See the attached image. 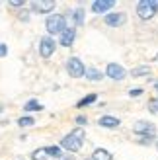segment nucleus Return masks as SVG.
Instances as JSON below:
<instances>
[{
	"instance_id": "nucleus-1",
	"label": "nucleus",
	"mask_w": 158,
	"mask_h": 160,
	"mask_svg": "<svg viewBox=\"0 0 158 160\" xmlns=\"http://www.w3.org/2000/svg\"><path fill=\"white\" fill-rule=\"evenodd\" d=\"M84 131L78 127V129H74V131H70L65 139L61 141V148H65V150H68V152H78V150L82 148V145H84Z\"/></svg>"
},
{
	"instance_id": "nucleus-2",
	"label": "nucleus",
	"mask_w": 158,
	"mask_h": 160,
	"mask_svg": "<svg viewBox=\"0 0 158 160\" xmlns=\"http://www.w3.org/2000/svg\"><path fill=\"white\" fill-rule=\"evenodd\" d=\"M45 29L47 33L53 35V33H62L67 29V18L62 14H51L49 18L45 20Z\"/></svg>"
},
{
	"instance_id": "nucleus-3",
	"label": "nucleus",
	"mask_w": 158,
	"mask_h": 160,
	"mask_svg": "<svg viewBox=\"0 0 158 160\" xmlns=\"http://www.w3.org/2000/svg\"><path fill=\"white\" fill-rule=\"evenodd\" d=\"M158 10V2L156 0H141V2L137 4V16L141 20H152L154 14Z\"/></svg>"
},
{
	"instance_id": "nucleus-4",
	"label": "nucleus",
	"mask_w": 158,
	"mask_h": 160,
	"mask_svg": "<svg viewBox=\"0 0 158 160\" xmlns=\"http://www.w3.org/2000/svg\"><path fill=\"white\" fill-rule=\"evenodd\" d=\"M67 70H68V74L72 78H80V76L86 74V67H84V62L78 57H70L67 61Z\"/></svg>"
},
{
	"instance_id": "nucleus-5",
	"label": "nucleus",
	"mask_w": 158,
	"mask_h": 160,
	"mask_svg": "<svg viewBox=\"0 0 158 160\" xmlns=\"http://www.w3.org/2000/svg\"><path fill=\"white\" fill-rule=\"evenodd\" d=\"M133 133L135 135H141V137H154L156 135V127L152 123H148V121H137L135 125H133Z\"/></svg>"
},
{
	"instance_id": "nucleus-6",
	"label": "nucleus",
	"mask_w": 158,
	"mask_h": 160,
	"mask_svg": "<svg viewBox=\"0 0 158 160\" xmlns=\"http://www.w3.org/2000/svg\"><path fill=\"white\" fill-rule=\"evenodd\" d=\"M55 53V41L49 37V35H45L39 39V55H41L43 59H49L51 55Z\"/></svg>"
},
{
	"instance_id": "nucleus-7",
	"label": "nucleus",
	"mask_w": 158,
	"mask_h": 160,
	"mask_svg": "<svg viewBox=\"0 0 158 160\" xmlns=\"http://www.w3.org/2000/svg\"><path fill=\"white\" fill-rule=\"evenodd\" d=\"M104 22H106V26H109V28H119V26H123V23L127 22V14H125V12H111V14H106Z\"/></svg>"
},
{
	"instance_id": "nucleus-8",
	"label": "nucleus",
	"mask_w": 158,
	"mask_h": 160,
	"mask_svg": "<svg viewBox=\"0 0 158 160\" xmlns=\"http://www.w3.org/2000/svg\"><path fill=\"white\" fill-rule=\"evenodd\" d=\"M29 6L33 10V14H49L55 10V2H51V0H35Z\"/></svg>"
},
{
	"instance_id": "nucleus-9",
	"label": "nucleus",
	"mask_w": 158,
	"mask_h": 160,
	"mask_svg": "<svg viewBox=\"0 0 158 160\" xmlns=\"http://www.w3.org/2000/svg\"><path fill=\"white\" fill-rule=\"evenodd\" d=\"M106 76L113 78V80H123L125 76H127V72H125V68L121 65H117V62H109L107 68H106Z\"/></svg>"
},
{
	"instance_id": "nucleus-10",
	"label": "nucleus",
	"mask_w": 158,
	"mask_h": 160,
	"mask_svg": "<svg viewBox=\"0 0 158 160\" xmlns=\"http://www.w3.org/2000/svg\"><path fill=\"white\" fill-rule=\"evenodd\" d=\"M113 6H115L113 0H96V2H92V12L94 14H106Z\"/></svg>"
},
{
	"instance_id": "nucleus-11",
	"label": "nucleus",
	"mask_w": 158,
	"mask_h": 160,
	"mask_svg": "<svg viewBox=\"0 0 158 160\" xmlns=\"http://www.w3.org/2000/svg\"><path fill=\"white\" fill-rule=\"evenodd\" d=\"M98 123L101 125V127H106V129H117V127L121 125V121L117 117H113V115H101L100 119H98Z\"/></svg>"
},
{
	"instance_id": "nucleus-12",
	"label": "nucleus",
	"mask_w": 158,
	"mask_h": 160,
	"mask_svg": "<svg viewBox=\"0 0 158 160\" xmlns=\"http://www.w3.org/2000/svg\"><path fill=\"white\" fill-rule=\"evenodd\" d=\"M74 37H76V29L74 28H67L61 33V45L62 47H70V45L74 43Z\"/></svg>"
},
{
	"instance_id": "nucleus-13",
	"label": "nucleus",
	"mask_w": 158,
	"mask_h": 160,
	"mask_svg": "<svg viewBox=\"0 0 158 160\" xmlns=\"http://www.w3.org/2000/svg\"><path fill=\"white\" fill-rule=\"evenodd\" d=\"M92 160H113V154L109 152V150H106V148H96Z\"/></svg>"
},
{
	"instance_id": "nucleus-14",
	"label": "nucleus",
	"mask_w": 158,
	"mask_h": 160,
	"mask_svg": "<svg viewBox=\"0 0 158 160\" xmlns=\"http://www.w3.org/2000/svg\"><path fill=\"white\" fill-rule=\"evenodd\" d=\"M86 78L92 80V82H98V80L104 78V74H101V70H98V68H86Z\"/></svg>"
},
{
	"instance_id": "nucleus-15",
	"label": "nucleus",
	"mask_w": 158,
	"mask_h": 160,
	"mask_svg": "<svg viewBox=\"0 0 158 160\" xmlns=\"http://www.w3.org/2000/svg\"><path fill=\"white\" fill-rule=\"evenodd\" d=\"M148 74H151V67H137V68H133L131 70V76L133 78H139V76H148Z\"/></svg>"
},
{
	"instance_id": "nucleus-16",
	"label": "nucleus",
	"mask_w": 158,
	"mask_h": 160,
	"mask_svg": "<svg viewBox=\"0 0 158 160\" xmlns=\"http://www.w3.org/2000/svg\"><path fill=\"white\" fill-rule=\"evenodd\" d=\"M41 109H43V106L37 100H29V102H26V106H23V111H41Z\"/></svg>"
},
{
	"instance_id": "nucleus-17",
	"label": "nucleus",
	"mask_w": 158,
	"mask_h": 160,
	"mask_svg": "<svg viewBox=\"0 0 158 160\" xmlns=\"http://www.w3.org/2000/svg\"><path fill=\"white\" fill-rule=\"evenodd\" d=\"M49 154H47V148H35L31 152V160H47Z\"/></svg>"
},
{
	"instance_id": "nucleus-18",
	"label": "nucleus",
	"mask_w": 158,
	"mask_h": 160,
	"mask_svg": "<svg viewBox=\"0 0 158 160\" xmlns=\"http://www.w3.org/2000/svg\"><path fill=\"white\" fill-rule=\"evenodd\" d=\"M96 102V94H88V96H84V98L76 103V108H86V106H90V103Z\"/></svg>"
},
{
	"instance_id": "nucleus-19",
	"label": "nucleus",
	"mask_w": 158,
	"mask_h": 160,
	"mask_svg": "<svg viewBox=\"0 0 158 160\" xmlns=\"http://www.w3.org/2000/svg\"><path fill=\"white\" fill-rule=\"evenodd\" d=\"M47 148V154H49L51 158H62V152H61V147H57V145H55V147H45Z\"/></svg>"
},
{
	"instance_id": "nucleus-20",
	"label": "nucleus",
	"mask_w": 158,
	"mask_h": 160,
	"mask_svg": "<svg viewBox=\"0 0 158 160\" xmlns=\"http://www.w3.org/2000/svg\"><path fill=\"white\" fill-rule=\"evenodd\" d=\"M33 123H35V119L29 117V115H23V117L18 119V125H20V127H31Z\"/></svg>"
},
{
	"instance_id": "nucleus-21",
	"label": "nucleus",
	"mask_w": 158,
	"mask_h": 160,
	"mask_svg": "<svg viewBox=\"0 0 158 160\" xmlns=\"http://www.w3.org/2000/svg\"><path fill=\"white\" fill-rule=\"evenodd\" d=\"M146 108H148L151 113H158V98H151L146 103Z\"/></svg>"
},
{
	"instance_id": "nucleus-22",
	"label": "nucleus",
	"mask_w": 158,
	"mask_h": 160,
	"mask_svg": "<svg viewBox=\"0 0 158 160\" xmlns=\"http://www.w3.org/2000/svg\"><path fill=\"white\" fill-rule=\"evenodd\" d=\"M74 22H76V26H82L84 23V10L82 8H78V10L74 12Z\"/></svg>"
},
{
	"instance_id": "nucleus-23",
	"label": "nucleus",
	"mask_w": 158,
	"mask_h": 160,
	"mask_svg": "<svg viewBox=\"0 0 158 160\" xmlns=\"http://www.w3.org/2000/svg\"><path fill=\"white\" fill-rule=\"evenodd\" d=\"M143 88H131V90H129V96H131V98H139V96H143Z\"/></svg>"
},
{
	"instance_id": "nucleus-24",
	"label": "nucleus",
	"mask_w": 158,
	"mask_h": 160,
	"mask_svg": "<svg viewBox=\"0 0 158 160\" xmlns=\"http://www.w3.org/2000/svg\"><path fill=\"white\" fill-rule=\"evenodd\" d=\"M74 121H76L78 125H86V123H88V119H86L84 115H76V119H74Z\"/></svg>"
},
{
	"instance_id": "nucleus-25",
	"label": "nucleus",
	"mask_w": 158,
	"mask_h": 160,
	"mask_svg": "<svg viewBox=\"0 0 158 160\" xmlns=\"http://www.w3.org/2000/svg\"><path fill=\"white\" fill-rule=\"evenodd\" d=\"M152 141H154V137H143L139 142H141V145H152Z\"/></svg>"
},
{
	"instance_id": "nucleus-26",
	"label": "nucleus",
	"mask_w": 158,
	"mask_h": 160,
	"mask_svg": "<svg viewBox=\"0 0 158 160\" xmlns=\"http://www.w3.org/2000/svg\"><path fill=\"white\" fill-rule=\"evenodd\" d=\"M6 55H8V45L0 43V57H6Z\"/></svg>"
},
{
	"instance_id": "nucleus-27",
	"label": "nucleus",
	"mask_w": 158,
	"mask_h": 160,
	"mask_svg": "<svg viewBox=\"0 0 158 160\" xmlns=\"http://www.w3.org/2000/svg\"><path fill=\"white\" fill-rule=\"evenodd\" d=\"M12 8H20V6H26V2H10Z\"/></svg>"
},
{
	"instance_id": "nucleus-28",
	"label": "nucleus",
	"mask_w": 158,
	"mask_h": 160,
	"mask_svg": "<svg viewBox=\"0 0 158 160\" xmlns=\"http://www.w3.org/2000/svg\"><path fill=\"white\" fill-rule=\"evenodd\" d=\"M61 160H74V156H72V154H70V156H62Z\"/></svg>"
},
{
	"instance_id": "nucleus-29",
	"label": "nucleus",
	"mask_w": 158,
	"mask_h": 160,
	"mask_svg": "<svg viewBox=\"0 0 158 160\" xmlns=\"http://www.w3.org/2000/svg\"><path fill=\"white\" fill-rule=\"evenodd\" d=\"M156 90H158V82H156Z\"/></svg>"
},
{
	"instance_id": "nucleus-30",
	"label": "nucleus",
	"mask_w": 158,
	"mask_h": 160,
	"mask_svg": "<svg viewBox=\"0 0 158 160\" xmlns=\"http://www.w3.org/2000/svg\"><path fill=\"white\" fill-rule=\"evenodd\" d=\"M86 160H92V158H86Z\"/></svg>"
},
{
	"instance_id": "nucleus-31",
	"label": "nucleus",
	"mask_w": 158,
	"mask_h": 160,
	"mask_svg": "<svg viewBox=\"0 0 158 160\" xmlns=\"http://www.w3.org/2000/svg\"><path fill=\"white\" fill-rule=\"evenodd\" d=\"M156 148H158V145H156Z\"/></svg>"
}]
</instances>
